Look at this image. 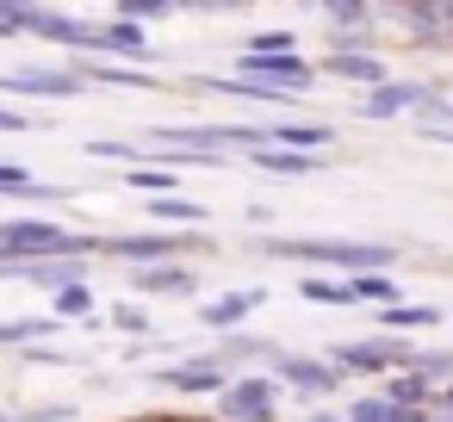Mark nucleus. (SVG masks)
Segmentation results:
<instances>
[{
	"label": "nucleus",
	"instance_id": "6ab92c4d",
	"mask_svg": "<svg viewBox=\"0 0 453 422\" xmlns=\"http://www.w3.org/2000/svg\"><path fill=\"white\" fill-rule=\"evenodd\" d=\"M348 422H422V410H397V403H385V397H366V403H354Z\"/></svg>",
	"mask_w": 453,
	"mask_h": 422
},
{
	"label": "nucleus",
	"instance_id": "412c9836",
	"mask_svg": "<svg viewBox=\"0 0 453 422\" xmlns=\"http://www.w3.org/2000/svg\"><path fill=\"white\" fill-rule=\"evenodd\" d=\"M385 317V329H428L441 311H428V304H391V311H379Z\"/></svg>",
	"mask_w": 453,
	"mask_h": 422
},
{
	"label": "nucleus",
	"instance_id": "f257e3e1",
	"mask_svg": "<svg viewBox=\"0 0 453 422\" xmlns=\"http://www.w3.org/2000/svg\"><path fill=\"white\" fill-rule=\"evenodd\" d=\"M267 255H280V261H323V267H342V280L354 273H379L397 249H385V242H261Z\"/></svg>",
	"mask_w": 453,
	"mask_h": 422
},
{
	"label": "nucleus",
	"instance_id": "393cba45",
	"mask_svg": "<svg viewBox=\"0 0 453 422\" xmlns=\"http://www.w3.org/2000/svg\"><path fill=\"white\" fill-rule=\"evenodd\" d=\"M57 317H94V292H88V286L57 292Z\"/></svg>",
	"mask_w": 453,
	"mask_h": 422
},
{
	"label": "nucleus",
	"instance_id": "dca6fc26",
	"mask_svg": "<svg viewBox=\"0 0 453 422\" xmlns=\"http://www.w3.org/2000/svg\"><path fill=\"white\" fill-rule=\"evenodd\" d=\"M434 391H428V379H416V372H397L391 385H385V403H397V410H422Z\"/></svg>",
	"mask_w": 453,
	"mask_h": 422
},
{
	"label": "nucleus",
	"instance_id": "a211bd4d",
	"mask_svg": "<svg viewBox=\"0 0 453 422\" xmlns=\"http://www.w3.org/2000/svg\"><path fill=\"white\" fill-rule=\"evenodd\" d=\"M249 162H255V168H267V174H311V168H317L311 156H292V150H255Z\"/></svg>",
	"mask_w": 453,
	"mask_h": 422
},
{
	"label": "nucleus",
	"instance_id": "c85d7f7f",
	"mask_svg": "<svg viewBox=\"0 0 453 422\" xmlns=\"http://www.w3.org/2000/svg\"><path fill=\"white\" fill-rule=\"evenodd\" d=\"M168 7H162V0H131V7H125V19H162Z\"/></svg>",
	"mask_w": 453,
	"mask_h": 422
},
{
	"label": "nucleus",
	"instance_id": "5701e85b",
	"mask_svg": "<svg viewBox=\"0 0 453 422\" xmlns=\"http://www.w3.org/2000/svg\"><path fill=\"white\" fill-rule=\"evenodd\" d=\"M242 57H298V50H292V32H261V38H249Z\"/></svg>",
	"mask_w": 453,
	"mask_h": 422
},
{
	"label": "nucleus",
	"instance_id": "7c9ffc66",
	"mask_svg": "<svg viewBox=\"0 0 453 422\" xmlns=\"http://www.w3.org/2000/svg\"><path fill=\"white\" fill-rule=\"evenodd\" d=\"M0 131H26V119H19V112H7V106H0Z\"/></svg>",
	"mask_w": 453,
	"mask_h": 422
},
{
	"label": "nucleus",
	"instance_id": "b1692460",
	"mask_svg": "<svg viewBox=\"0 0 453 422\" xmlns=\"http://www.w3.org/2000/svg\"><path fill=\"white\" fill-rule=\"evenodd\" d=\"M125 180H131V187H137V193H156V199H162V193H168V187H174V168H131V174H125Z\"/></svg>",
	"mask_w": 453,
	"mask_h": 422
},
{
	"label": "nucleus",
	"instance_id": "bb28decb",
	"mask_svg": "<svg viewBox=\"0 0 453 422\" xmlns=\"http://www.w3.org/2000/svg\"><path fill=\"white\" fill-rule=\"evenodd\" d=\"M19 335H44L38 317H19V323H0V341H19Z\"/></svg>",
	"mask_w": 453,
	"mask_h": 422
},
{
	"label": "nucleus",
	"instance_id": "39448f33",
	"mask_svg": "<svg viewBox=\"0 0 453 422\" xmlns=\"http://www.w3.org/2000/svg\"><path fill=\"white\" fill-rule=\"evenodd\" d=\"M7 94H44V100H75L81 94V75H63V69H19L0 81Z\"/></svg>",
	"mask_w": 453,
	"mask_h": 422
},
{
	"label": "nucleus",
	"instance_id": "cd10ccee",
	"mask_svg": "<svg viewBox=\"0 0 453 422\" xmlns=\"http://www.w3.org/2000/svg\"><path fill=\"white\" fill-rule=\"evenodd\" d=\"M0 187H7V193H19V199H26V193H32L38 180H32L26 168H0Z\"/></svg>",
	"mask_w": 453,
	"mask_h": 422
},
{
	"label": "nucleus",
	"instance_id": "20e7f679",
	"mask_svg": "<svg viewBox=\"0 0 453 422\" xmlns=\"http://www.w3.org/2000/svg\"><path fill=\"white\" fill-rule=\"evenodd\" d=\"M180 242H193V236H106L100 255H119V261H137V267H162Z\"/></svg>",
	"mask_w": 453,
	"mask_h": 422
},
{
	"label": "nucleus",
	"instance_id": "a878e982",
	"mask_svg": "<svg viewBox=\"0 0 453 422\" xmlns=\"http://www.w3.org/2000/svg\"><path fill=\"white\" fill-rule=\"evenodd\" d=\"M94 81H119V88H137L143 69H112V63H94Z\"/></svg>",
	"mask_w": 453,
	"mask_h": 422
},
{
	"label": "nucleus",
	"instance_id": "c756f323",
	"mask_svg": "<svg viewBox=\"0 0 453 422\" xmlns=\"http://www.w3.org/2000/svg\"><path fill=\"white\" fill-rule=\"evenodd\" d=\"M329 19H335V26H360V19H366V7H329Z\"/></svg>",
	"mask_w": 453,
	"mask_h": 422
},
{
	"label": "nucleus",
	"instance_id": "1a4fd4ad",
	"mask_svg": "<svg viewBox=\"0 0 453 422\" xmlns=\"http://www.w3.org/2000/svg\"><path fill=\"white\" fill-rule=\"evenodd\" d=\"M397 360H410V354L391 348V341H372V348H335V366H354V372H385V366H397Z\"/></svg>",
	"mask_w": 453,
	"mask_h": 422
},
{
	"label": "nucleus",
	"instance_id": "6e6552de",
	"mask_svg": "<svg viewBox=\"0 0 453 422\" xmlns=\"http://www.w3.org/2000/svg\"><path fill=\"white\" fill-rule=\"evenodd\" d=\"M422 100H428V88H391V81H385V88H372V94H366V106H360V112H366V119H397V112L422 106Z\"/></svg>",
	"mask_w": 453,
	"mask_h": 422
},
{
	"label": "nucleus",
	"instance_id": "9b49d317",
	"mask_svg": "<svg viewBox=\"0 0 453 422\" xmlns=\"http://www.w3.org/2000/svg\"><path fill=\"white\" fill-rule=\"evenodd\" d=\"M162 385H174V391H224V372H218V360H199V366H168Z\"/></svg>",
	"mask_w": 453,
	"mask_h": 422
},
{
	"label": "nucleus",
	"instance_id": "f3484780",
	"mask_svg": "<svg viewBox=\"0 0 453 422\" xmlns=\"http://www.w3.org/2000/svg\"><path fill=\"white\" fill-rule=\"evenodd\" d=\"M354 298H360V304H379V311H391L403 292H397V280H385V273H360V280H354Z\"/></svg>",
	"mask_w": 453,
	"mask_h": 422
},
{
	"label": "nucleus",
	"instance_id": "f03ea898",
	"mask_svg": "<svg viewBox=\"0 0 453 422\" xmlns=\"http://www.w3.org/2000/svg\"><path fill=\"white\" fill-rule=\"evenodd\" d=\"M273 403H280L273 379H236V385H224V410L236 422H273Z\"/></svg>",
	"mask_w": 453,
	"mask_h": 422
},
{
	"label": "nucleus",
	"instance_id": "aec40b11",
	"mask_svg": "<svg viewBox=\"0 0 453 422\" xmlns=\"http://www.w3.org/2000/svg\"><path fill=\"white\" fill-rule=\"evenodd\" d=\"M137 286H143V292H187V286H193V273H187V267H143V273H137Z\"/></svg>",
	"mask_w": 453,
	"mask_h": 422
},
{
	"label": "nucleus",
	"instance_id": "423d86ee",
	"mask_svg": "<svg viewBox=\"0 0 453 422\" xmlns=\"http://www.w3.org/2000/svg\"><path fill=\"white\" fill-rule=\"evenodd\" d=\"M94 57H131V63H156V44H143V32H137L131 19H119V26L94 32Z\"/></svg>",
	"mask_w": 453,
	"mask_h": 422
},
{
	"label": "nucleus",
	"instance_id": "4be33fe9",
	"mask_svg": "<svg viewBox=\"0 0 453 422\" xmlns=\"http://www.w3.org/2000/svg\"><path fill=\"white\" fill-rule=\"evenodd\" d=\"M150 211H156V218H168V224H205V211H199L193 199H168V193H162V199H150Z\"/></svg>",
	"mask_w": 453,
	"mask_h": 422
},
{
	"label": "nucleus",
	"instance_id": "ddd939ff",
	"mask_svg": "<svg viewBox=\"0 0 453 422\" xmlns=\"http://www.w3.org/2000/svg\"><path fill=\"white\" fill-rule=\"evenodd\" d=\"M280 379H286V385H298V391H329V385H335V372H329V366H317V360H292V354L280 360Z\"/></svg>",
	"mask_w": 453,
	"mask_h": 422
},
{
	"label": "nucleus",
	"instance_id": "2eb2a0df",
	"mask_svg": "<svg viewBox=\"0 0 453 422\" xmlns=\"http://www.w3.org/2000/svg\"><path fill=\"white\" fill-rule=\"evenodd\" d=\"M261 298H267V292H230V298H218V304H205L199 317H205L211 329H224V323H236V317H249V311H255Z\"/></svg>",
	"mask_w": 453,
	"mask_h": 422
},
{
	"label": "nucleus",
	"instance_id": "f8f14e48",
	"mask_svg": "<svg viewBox=\"0 0 453 422\" xmlns=\"http://www.w3.org/2000/svg\"><path fill=\"white\" fill-rule=\"evenodd\" d=\"M298 292H304L311 304H360V298H354V280H329V273H304Z\"/></svg>",
	"mask_w": 453,
	"mask_h": 422
},
{
	"label": "nucleus",
	"instance_id": "0eeeda50",
	"mask_svg": "<svg viewBox=\"0 0 453 422\" xmlns=\"http://www.w3.org/2000/svg\"><path fill=\"white\" fill-rule=\"evenodd\" d=\"M26 32L57 38V44H75V50H94V32H88V26H75L69 13H26Z\"/></svg>",
	"mask_w": 453,
	"mask_h": 422
},
{
	"label": "nucleus",
	"instance_id": "7ed1b4c3",
	"mask_svg": "<svg viewBox=\"0 0 453 422\" xmlns=\"http://www.w3.org/2000/svg\"><path fill=\"white\" fill-rule=\"evenodd\" d=\"M242 81H261V88H292V94H304L311 88V69L298 63V57H242Z\"/></svg>",
	"mask_w": 453,
	"mask_h": 422
},
{
	"label": "nucleus",
	"instance_id": "2f4dec72",
	"mask_svg": "<svg viewBox=\"0 0 453 422\" xmlns=\"http://www.w3.org/2000/svg\"><path fill=\"white\" fill-rule=\"evenodd\" d=\"M311 422H348V416H311Z\"/></svg>",
	"mask_w": 453,
	"mask_h": 422
},
{
	"label": "nucleus",
	"instance_id": "9d476101",
	"mask_svg": "<svg viewBox=\"0 0 453 422\" xmlns=\"http://www.w3.org/2000/svg\"><path fill=\"white\" fill-rule=\"evenodd\" d=\"M329 75H342V81H372V88H385V63H379V57H366V50H335V57H329Z\"/></svg>",
	"mask_w": 453,
	"mask_h": 422
},
{
	"label": "nucleus",
	"instance_id": "4468645a",
	"mask_svg": "<svg viewBox=\"0 0 453 422\" xmlns=\"http://www.w3.org/2000/svg\"><path fill=\"white\" fill-rule=\"evenodd\" d=\"M267 143H292V156H304V150H317V143H329V125H273L267 131Z\"/></svg>",
	"mask_w": 453,
	"mask_h": 422
}]
</instances>
